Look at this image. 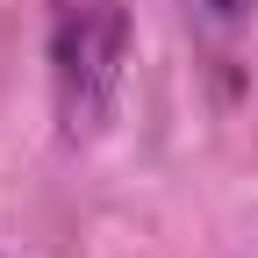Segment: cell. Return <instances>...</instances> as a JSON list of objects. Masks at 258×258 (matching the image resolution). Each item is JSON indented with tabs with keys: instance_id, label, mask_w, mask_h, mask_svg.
Returning a JSON list of instances; mask_svg holds the SVG:
<instances>
[{
	"instance_id": "1",
	"label": "cell",
	"mask_w": 258,
	"mask_h": 258,
	"mask_svg": "<svg viewBox=\"0 0 258 258\" xmlns=\"http://www.w3.org/2000/svg\"><path fill=\"white\" fill-rule=\"evenodd\" d=\"M50 108L72 144L101 137L129 72V0H43Z\"/></svg>"
},
{
	"instance_id": "2",
	"label": "cell",
	"mask_w": 258,
	"mask_h": 258,
	"mask_svg": "<svg viewBox=\"0 0 258 258\" xmlns=\"http://www.w3.org/2000/svg\"><path fill=\"white\" fill-rule=\"evenodd\" d=\"M201 22H215V29H244L251 15H258V0H186Z\"/></svg>"
}]
</instances>
